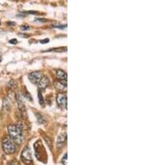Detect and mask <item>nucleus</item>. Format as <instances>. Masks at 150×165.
<instances>
[{
	"instance_id": "1",
	"label": "nucleus",
	"mask_w": 150,
	"mask_h": 165,
	"mask_svg": "<svg viewBox=\"0 0 150 165\" xmlns=\"http://www.w3.org/2000/svg\"><path fill=\"white\" fill-rule=\"evenodd\" d=\"M8 133L9 138L15 144H20L23 142V125L21 123L17 124H11L8 127Z\"/></svg>"
},
{
	"instance_id": "2",
	"label": "nucleus",
	"mask_w": 150,
	"mask_h": 165,
	"mask_svg": "<svg viewBox=\"0 0 150 165\" xmlns=\"http://www.w3.org/2000/svg\"><path fill=\"white\" fill-rule=\"evenodd\" d=\"M3 150L6 154H12L17 150V146L10 138H5L2 142Z\"/></svg>"
},
{
	"instance_id": "3",
	"label": "nucleus",
	"mask_w": 150,
	"mask_h": 165,
	"mask_svg": "<svg viewBox=\"0 0 150 165\" xmlns=\"http://www.w3.org/2000/svg\"><path fill=\"white\" fill-rule=\"evenodd\" d=\"M21 160L26 164L31 163L33 162V158H32V153L30 150V148L29 146H26L24 150L21 153Z\"/></svg>"
},
{
	"instance_id": "4",
	"label": "nucleus",
	"mask_w": 150,
	"mask_h": 165,
	"mask_svg": "<svg viewBox=\"0 0 150 165\" xmlns=\"http://www.w3.org/2000/svg\"><path fill=\"white\" fill-rule=\"evenodd\" d=\"M16 100L18 102V106H19V109L21 113V115L24 118H26V107H25L24 103L23 101L22 96L20 95L19 93H18L17 95H16Z\"/></svg>"
},
{
	"instance_id": "5",
	"label": "nucleus",
	"mask_w": 150,
	"mask_h": 165,
	"mask_svg": "<svg viewBox=\"0 0 150 165\" xmlns=\"http://www.w3.org/2000/svg\"><path fill=\"white\" fill-rule=\"evenodd\" d=\"M42 77H43V74H42V72H40V71H34V72L30 73L29 74V81L31 82L32 84H39V82L40 81Z\"/></svg>"
},
{
	"instance_id": "6",
	"label": "nucleus",
	"mask_w": 150,
	"mask_h": 165,
	"mask_svg": "<svg viewBox=\"0 0 150 165\" xmlns=\"http://www.w3.org/2000/svg\"><path fill=\"white\" fill-rule=\"evenodd\" d=\"M57 103L59 108H67V96L64 93H59L56 98Z\"/></svg>"
},
{
	"instance_id": "7",
	"label": "nucleus",
	"mask_w": 150,
	"mask_h": 165,
	"mask_svg": "<svg viewBox=\"0 0 150 165\" xmlns=\"http://www.w3.org/2000/svg\"><path fill=\"white\" fill-rule=\"evenodd\" d=\"M38 84H39V87L40 89H46L47 87L49 85V79L47 76H43Z\"/></svg>"
},
{
	"instance_id": "8",
	"label": "nucleus",
	"mask_w": 150,
	"mask_h": 165,
	"mask_svg": "<svg viewBox=\"0 0 150 165\" xmlns=\"http://www.w3.org/2000/svg\"><path fill=\"white\" fill-rule=\"evenodd\" d=\"M54 86L58 90H63V91H66L67 89V82L66 81H55L54 82Z\"/></svg>"
},
{
	"instance_id": "9",
	"label": "nucleus",
	"mask_w": 150,
	"mask_h": 165,
	"mask_svg": "<svg viewBox=\"0 0 150 165\" xmlns=\"http://www.w3.org/2000/svg\"><path fill=\"white\" fill-rule=\"evenodd\" d=\"M66 141H67V134H60L58 136V141H57V145H58V148H62L66 144Z\"/></svg>"
},
{
	"instance_id": "10",
	"label": "nucleus",
	"mask_w": 150,
	"mask_h": 165,
	"mask_svg": "<svg viewBox=\"0 0 150 165\" xmlns=\"http://www.w3.org/2000/svg\"><path fill=\"white\" fill-rule=\"evenodd\" d=\"M56 74H57V77H58V80L67 82V73L64 72L63 70L58 69L56 71Z\"/></svg>"
},
{
	"instance_id": "11",
	"label": "nucleus",
	"mask_w": 150,
	"mask_h": 165,
	"mask_svg": "<svg viewBox=\"0 0 150 165\" xmlns=\"http://www.w3.org/2000/svg\"><path fill=\"white\" fill-rule=\"evenodd\" d=\"M35 115H36V118H37V119H38V122H39L40 124H45V122H46V119L44 118V116H43V115H42L40 113L36 112L35 113Z\"/></svg>"
},
{
	"instance_id": "12",
	"label": "nucleus",
	"mask_w": 150,
	"mask_h": 165,
	"mask_svg": "<svg viewBox=\"0 0 150 165\" xmlns=\"http://www.w3.org/2000/svg\"><path fill=\"white\" fill-rule=\"evenodd\" d=\"M67 51V48H51L47 52H65Z\"/></svg>"
},
{
	"instance_id": "13",
	"label": "nucleus",
	"mask_w": 150,
	"mask_h": 165,
	"mask_svg": "<svg viewBox=\"0 0 150 165\" xmlns=\"http://www.w3.org/2000/svg\"><path fill=\"white\" fill-rule=\"evenodd\" d=\"M38 94H39V104H40L41 106H44V98H43V95H42L41 92L40 91L38 92Z\"/></svg>"
},
{
	"instance_id": "14",
	"label": "nucleus",
	"mask_w": 150,
	"mask_h": 165,
	"mask_svg": "<svg viewBox=\"0 0 150 165\" xmlns=\"http://www.w3.org/2000/svg\"><path fill=\"white\" fill-rule=\"evenodd\" d=\"M44 139H45V141L47 142V144H48V145L49 146V148H50L51 150H52V148H53V145H52V141H51V139L46 136H44Z\"/></svg>"
},
{
	"instance_id": "15",
	"label": "nucleus",
	"mask_w": 150,
	"mask_h": 165,
	"mask_svg": "<svg viewBox=\"0 0 150 165\" xmlns=\"http://www.w3.org/2000/svg\"><path fill=\"white\" fill-rule=\"evenodd\" d=\"M8 86H9V88L11 89H15V88H16V86H17V85H16V82H14L13 80H11L9 84H8Z\"/></svg>"
},
{
	"instance_id": "16",
	"label": "nucleus",
	"mask_w": 150,
	"mask_h": 165,
	"mask_svg": "<svg viewBox=\"0 0 150 165\" xmlns=\"http://www.w3.org/2000/svg\"><path fill=\"white\" fill-rule=\"evenodd\" d=\"M24 95L25 97H26L27 99H28V100H29V101H32V100H33V98H32L31 95H30V93H28V92H27V91L24 92Z\"/></svg>"
},
{
	"instance_id": "17",
	"label": "nucleus",
	"mask_w": 150,
	"mask_h": 165,
	"mask_svg": "<svg viewBox=\"0 0 150 165\" xmlns=\"http://www.w3.org/2000/svg\"><path fill=\"white\" fill-rule=\"evenodd\" d=\"M29 29H30V27H29V25H27V24L21 26V30H22V31H27V30H29Z\"/></svg>"
},
{
	"instance_id": "18",
	"label": "nucleus",
	"mask_w": 150,
	"mask_h": 165,
	"mask_svg": "<svg viewBox=\"0 0 150 165\" xmlns=\"http://www.w3.org/2000/svg\"><path fill=\"white\" fill-rule=\"evenodd\" d=\"M8 165H20V164L17 160H12V161H10Z\"/></svg>"
},
{
	"instance_id": "19",
	"label": "nucleus",
	"mask_w": 150,
	"mask_h": 165,
	"mask_svg": "<svg viewBox=\"0 0 150 165\" xmlns=\"http://www.w3.org/2000/svg\"><path fill=\"white\" fill-rule=\"evenodd\" d=\"M62 163L64 165H67V153H65L64 156H63V159H62Z\"/></svg>"
},
{
	"instance_id": "20",
	"label": "nucleus",
	"mask_w": 150,
	"mask_h": 165,
	"mask_svg": "<svg viewBox=\"0 0 150 165\" xmlns=\"http://www.w3.org/2000/svg\"><path fill=\"white\" fill-rule=\"evenodd\" d=\"M9 43H11V44H17L18 43V40L17 39H11V40H9Z\"/></svg>"
},
{
	"instance_id": "21",
	"label": "nucleus",
	"mask_w": 150,
	"mask_h": 165,
	"mask_svg": "<svg viewBox=\"0 0 150 165\" xmlns=\"http://www.w3.org/2000/svg\"><path fill=\"white\" fill-rule=\"evenodd\" d=\"M49 38H45V39H44V40H41L40 41V43H49Z\"/></svg>"
},
{
	"instance_id": "22",
	"label": "nucleus",
	"mask_w": 150,
	"mask_h": 165,
	"mask_svg": "<svg viewBox=\"0 0 150 165\" xmlns=\"http://www.w3.org/2000/svg\"><path fill=\"white\" fill-rule=\"evenodd\" d=\"M35 21H39V22H47L48 20L47 19H35Z\"/></svg>"
},
{
	"instance_id": "23",
	"label": "nucleus",
	"mask_w": 150,
	"mask_h": 165,
	"mask_svg": "<svg viewBox=\"0 0 150 165\" xmlns=\"http://www.w3.org/2000/svg\"><path fill=\"white\" fill-rule=\"evenodd\" d=\"M8 25H15V23H13V22H8Z\"/></svg>"
},
{
	"instance_id": "24",
	"label": "nucleus",
	"mask_w": 150,
	"mask_h": 165,
	"mask_svg": "<svg viewBox=\"0 0 150 165\" xmlns=\"http://www.w3.org/2000/svg\"><path fill=\"white\" fill-rule=\"evenodd\" d=\"M21 37H24V38H28V35H25V34H19Z\"/></svg>"
},
{
	"instance_id": "25",
	"label": "nucleus",
	"mask_w": 150,
	"mask_h": 165,
	"mask_svg": "<svg viewBox=\"0 0 150 165\" xmlns=\"http://www.w3.org/2000/svg\"><path fill=\"white\" fill-rule=\"evenodd\" d=\"M0 25H1V21H0Z\"/></svg>"
}]
</instances>
